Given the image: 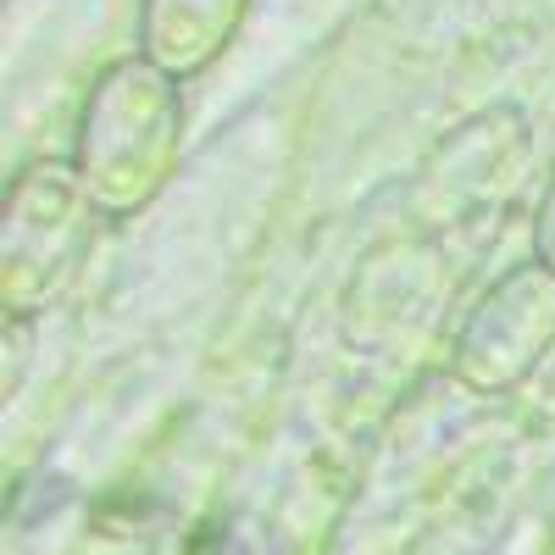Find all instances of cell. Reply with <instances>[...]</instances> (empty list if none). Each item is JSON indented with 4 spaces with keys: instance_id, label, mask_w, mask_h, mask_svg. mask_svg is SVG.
Here are the masks:
<instances>
[{
    "instance_id": "obj_2",
    "label": "cell",
    "mask_w": 555,
    "mask_h": 555,
    "mask_svg": "<svg viewBox=\"0 0 555 555\" xmlns=\"http://www.w3.org/2000/svg\"><path fill=\"white\" fill-rule=\"evenodd\" d=\"M101 206L89 201L83 178L62 162H34L12 178L0 211V300L7 311H39L78 272L95 240Z\"/></svg>"
},
{
    "instance_id": "obj_6",
    "label": "cell",
    "mask_w": 555,
    "mask_h": 555,
    "mask_svg": "<svg viewBox=\"0 0 555 555\" xmlns=\"http://www.w3.org/2000/svg\"><path fill=\"white\" fill-rule=\"evenodd\" d=\"M350 289H378V295H384L373 328L361 334V350H373V339L384 345L395 328L423 322V311L434 306V295H439L434 250H428V245H389V250H378L373 261L361 267V278H356Z\"/></svg>"
},
{
    "instance_id": "obj_4",
    "label": "cell",
    "mask_w": 555,
    "mask_h": 555,
    "mask_svg": "<svg viewBox=\"0 0 555 555\" xmlns=\"http://www.w3.org/2000/svg\"><path fill=\"white\" fill-rule=\"evenodd\" d=\"M533 156V133L517 112H483L473 122L450 128L428 151L423 172L411 183V206L423 228H455L461 217H478L517 190V178Z\"/></svg>"
},
{
    "instance_id": "obj_3",
    "label": "cell",
    "mask_w": 555,
    "mask_h": 555,
    "mask_svg": "<svg viewBox=\"0 0 555 555\" xmlns=\"http://www.w3.org/2000/svg\"><path fill=\"white\" fill-rule=\"evenodd\" d=\"M555 345V272L544 261H522L494 278L489 295L467 311L455 334L450 373L478 395L517 389Z\"/></svg>"
},
{
    "instance_id": "obj_1",
    "label": "cell",
    "mask_w": 555,
    "mask_h": 555,
    "mask_svg": "<svg viewBox=\"0 0 555 555\" xmlns=\"http://www.w3.org/2000/svg\"><path fill=\"white\" fill-rule=\"evenodd\" d=\"M183 145L178 78L145 56L106 67L78 112L73 172L83 178L101 217H133L156 201Z\"/></svg>"
},
{
    "instance_id": "obj_5",
    "label": "cell",
    "mask_w": 555,
    "mask_h": 555,
    "mask_svg": "<svg viewBox=\"0 0 555 555\" xmlns=\"http://www.w3.org/2000/svg\"><path fill=\"white\" fill-rule=\"evenodd\" d=\"M245 12H250V0H145L139 7L145 62H156L178 83L195 78L234 44Z\"/></svg>"
},
{
    "instance_id": "obj_7",
    "label": "cell",
    "mask_w": 555,
    "mask_h": 555,
    "mask_svg": "<svg viewBox=\"0 0 555 555\" xmlns=\"http://www.w3.org/2000/svg\"><path fill=\"white\" fill-rule=\"evenodd\" d=\"M533 261H544L555 272V172L544 183V201H539V217H533Z\"/></svg>"
}]
</instances>
